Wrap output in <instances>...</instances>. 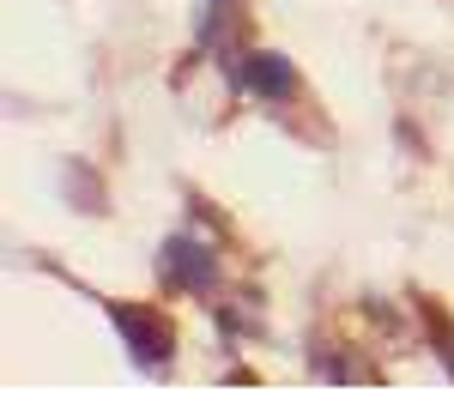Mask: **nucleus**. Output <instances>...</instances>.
<instances>
[{
    "mask_svg": "<svg viewBox=\"0 0 454 405\" xmlns=\"http://www.w3.org/2000/svg\"><path fill=\"white\" fill-rule=\"evenodd\" d=\"M109 321H115V333L128 339V351H134V363L140 370H164L170 363V327L140 303H109Z\"/></svg>",
    "mask_w": 454,
    "mask_h": 405,
    "instance_id": "obj_1",
    "label": "nucleus"
},
{
    "mask_svg": "<svg viewBox=\"0 0 454 405\" xmlns=\"http://www.w3.org/2000/svg\"><path fill=\"white\" fill-rule=\"evenodd\" d=\"M158 272H164V284H176V291H212L218 261H212L194 237H170L164 254H158Z\"/></svg>",
    "mask_w": 454,
    "mask_h": 405,
    "instance_id": "obj_2",
    "label": "nucleus"
},
{
    "mask_svg": "<svg viewBox=\"0 0 454 405\" xmlns=\"http://www.w3.org/2000/svg\"><path fill=\"white\" fill-rule=\"evenodd\" d=\"M243 85L254 91V97L285 103L291 91H297V73H291V61H285V55H248V61H243Z\"/></svg>",
    "mask_w": 454,
    "mask_h": 405,
    "instance_id": "obj_3",
    "label": "nucleus"
},
{
    "mask_svg": "<svg viewBox=\"0 0 454 405\" xmlns=\"http://www.w3.org/2000/svg\"><path fill=\"white\" fill-rule=\"evenodd\" d=\"M424 327H430V339H436V351H442V370L454 375V333H449V315L436 303H424Z\"/></svg>",
    "mask_w": 454,
    "mask_h": 405,
    "instance_id": "obj_4",
    "label": "nucleus"
},
{
    "mask_svg": "<svg viewBox=\"0 0 454 405\" xmlns=\"http://www.w3.org/2000/svg\"><path fill=\"white\" fill-rule=\"evenodd\" d=\"M67 194H79V200L91 206V212H104V194H98V182H91L85 169H67Z\"/></svg>",
    "mask_w": 454,
    "mask_h": 405,
    "instance_id": "obj_5",
    "label": "nucleus"
}]
</instances>
